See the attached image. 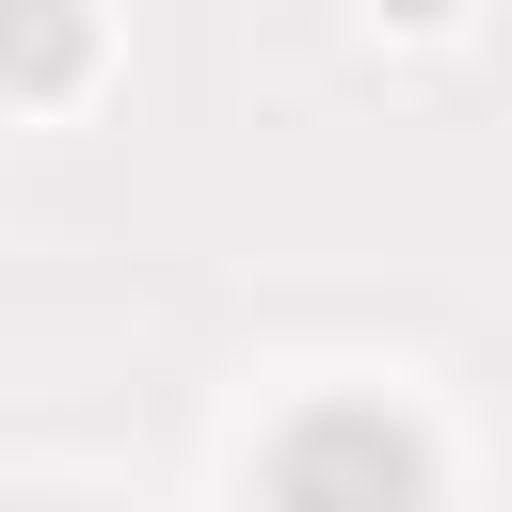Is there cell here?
<instances>
[{
	"instance_id": "obj_1",
	"label": "cell",
	"mask_w": 512,
	"mask_h": 512,
	"mask_svg": "<svg viewBox=\"0 0 512 512\" xmlns=\"http://www.w3.org/2000/svg\"><path fill=\"white\" fill-rule=\"evenodd\" d=\"M256 480H272V496H432V448H416L400 416L336 400V416H288V432L256 448Z\"/></svg>"
},
{
	"instance_id": "obj_2",
	"label": "cell",
	"mask_w": 512,
	"mask_h": 512,
	"mask_svg": "<svg viewBox=\"0 0 512 512\" xmlns=\"http://www.w3.org/2000/svg\"><path fill=\"white\" fill-rule=\"evenodd\" d=\"M96 80V16L80 0H0V96H80Z\"/></svg>"
},
{
	"instance_id": "obj_3",
	"label": "cell",
	"mask_w": 512,
	"mask_h": 512,
	"mask_svg": "<svg viewBox=\"0 0 512 512\" xmlns=\"http://www.w3.org/2000/svg\"><path fill=\"white\" fill-rule=\"evenodd\" d=\"M368 16H400V32H448V16H464V0H368Z\"/></svg>"
}]
</instances>
